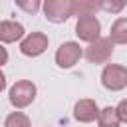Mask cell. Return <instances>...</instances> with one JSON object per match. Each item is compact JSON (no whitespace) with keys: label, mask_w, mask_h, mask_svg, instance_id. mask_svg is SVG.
I'll return each instance as SVG.
<instances>
[{"label":"cell","mask_w":127,"mask_h":127,"mask_svg":"<svg viewBox=\"0 0 127 127\" xmlns=\"http://www.w3.org/2000/svg\"><path fill=\"white\" fill-rule=\"evenodd\" d=\"M16 2V6L20 8V10H24L26 14H36L38 10H40V4L44 2V0H14Z\"/></svg>","instance_id":"cell-15"},{"label":"cell","mask_w":127,"mask_h":127,"mask_svg":"<svg viewBox=\"0 0 127 127\" xmlns=\"http://www.w3.org/2000/svg\"><path fill=\"white\" fill-rule=\"evenodd\" d=\"M97 125L99 127H119L121 125V119H119L115 107H103V109H99Z\"/></svg>","instance_id":"cell-12"},{"label":"cell","mask_w":127,"mask_h":127,"mask_svg":"<svg viewBox=\"0 0 127 127\" xmlns=\"http://www.w3.org/2000/svg\"><path fill=\"white\" fill-rule=\"evenodd\" d=\"M101 83L109 91H121L127 87V67L119 64H105L101 71Z\"/></svg>","instance_id":"cell-3"},{"label":"cell","mask_w":127,"mask_h":127,"mask_svg":"<svg viewBox=\"0 0 127 127\" xmlns=\"http://www.w3.org/2000/svg\"><path fill=\"white\" fill-rule=\"evenodd\" d=\"M109 40L113 44H127V18H117L113 24H111V30H109Z\"/></svg>","instance_id":"cell-11"},{"label":"cell","mask_w":127,"mask_h":127,"mask_svg":"<svg viewBox=\"0 0 127 127\" xmlns=\"http://www.w3.org/2000/svg\"><path fill=\"white\" fill-rule=\"evenodd\" d=\"M44 16L52 24H62L73 16V0H44Z\"/></svg>","instance_id":"cell-1"},{"label":"cell","mask_w":127,"mask_h":127,"mask_svg":"<svg viewBox=\"0 0 127 127\" xmlns=\"http://www.w3.org/2000/svg\"><path fill=\"white\" fill-rule=\"evenodd\" d=\"M101 10L99 0H73V16H95V12Z\"/></svg>","instance_id":"cell-10"},{"label":"cell","mask_w":127,"mask_h":127,"mask_svg":"<svg viewBox=\"0 0 127 127\" xmlns=\"http://www.w3.org/2000/svg\"><path fill=\"white\" fill-rule=\"evenodd\" d=\"M99 115V107L93 99H79L73 105V117L79 123H91Z\"/></svg>","instance_id":"cell-8"},{"label":"cell","mask_w":127,"mask_h":127,"mask_svg":"<svg viewBox=\"0 0 127 127\" xmlns=\"http://www.w3.org/2000/svg\"><path fill=\"white\" fill-rule=\"evenodd\" d=\"M75 36L81 40V42H95L99 36H101V24L95 16H83V18H77V24H75Z\"/></svg>","instance_id":"cell-7"},{"label":"cell","mask_w":127,"mask_h":127,"mask_svg":"<svg viewBox=\"0 0 127 127\" xmlns=\"http://www.w3.org/2000/svg\"><path fill=\"white\" fill-rule=\"evenodd\" d=\"M4 127H30V119L22 111H14V113H10L6 117Z\"/></svg>","instance_id":"cell-13"},{"label":"cell","mask_w":127,"mask_h":127,"mask_svg":"<svg viewBox=\"0 0 127 127\" xmlns=\"http://www.w3.org/2000/svg\"><path fill=\"white\" fill-rule=\"evenodd\" d=\"M111 54H113V42L109 38H97L95 42H89V46L85 48L83 56L89 64H107L111 60Z\"/></svg>","instance_id":"cell-4"},{"label":"cell","mask_w":127,"mask_h":127,"mask_svg":"<svg viewBox=\"0 0 127 127\" xmlns=\"http://www.w3.org/2000/svg\"><path fill=\"white\" fill-rule=\"evenodd\" d=\"M24 38V26L14 22V20H4L0 22V42L4 44H14Z\"/></svg>","instance_id":"cell-9"},{"label":"cell","mask_w":127,"mask_h":127,"mask_svg":"<svg viewBox=\"0 0 127 127\" xmlns=\"http://www.w3.org/2000/svg\"><path fill=\"white\" fill-rule=\"evenodd\" d=\"M4 87H6V75H4L2 69H0V93L4 91Z\"/></svg>","instance_id":"cell-18"},{"label":"cell","mask_w":127,"mask_h":127,"mask_svg":"<svg viewBox=\"0 0 127 127\" xmlns=\"http://www.w3.org/2000/svg\"><path fill=\"white\" fill-rule=\"evenodd\" d=\"M81 56H83V50L77 42H64L56 52V64L62 69H69L79 62Z\"/></svg>","instance_id":"cell-5"},{"label":"cell","mask_w":127,"mask_h":127,"mask_svg":"<svg viewBox=\"0 0 127 127\" xmlns=\"http://www.w3.org/2000/svg\"><path fill=\"white\" fill-rule=\"evenodd\" d=\"M8 99L16 109H24L36 99V85L30 79H20L10 87Z\"/></svg>","instance_id":"cell-2"},{"label":"cell","mask_w":127,"mask_h":127,"mask_svg":"<svg viewBox=\"0 0 127 127\" xmlns=\"http://www.w3.org/2000/svg\"><path fill=\"white\" fill-rule=\"evenodd\" d=\"M6 62H8V52H6L4 46H0V67H2Z\"/></svg>","instance_id":"cell-17"},{"label":"cell","mask_w":127,"mask_h":127,"mask_svg":"<svg viewBox=\"0 0 127 127\" xmlns=\"http://www.w3.org/2000/svg\"><path fill=\"white\" fill-rule=\"evenodd\" d=\"M115 111H117V115H119L121 123H127V99H121V101L117 103Z\"/></svg>","instance_id":"cell-16"},{"label":"cell","mask_w":127,"mask_h":127,"mask_svg":"<svg viewBox=\"0 0 127 127\" xmlns=\"http://www.w3.org/2000/svg\"><path fill=\"white\" fill-rule=\"evenodd\" d=\"M48 50V36L44 32H32L22 38L20 42V52L28 58H38Z\"/></svg>","instance_id":"cell-6"},{"label":"cell","mask_w":127,"mask_h":127,"mask_svg":"<svg viewBox=\"0 0 127 127\" xmlns=\"http://www.w3.org/2000/svg\"><path fill=\"white\" fill-rule=\"evenodd\" d=\"M99 4H101V10H105L109 14H119L125 8L127 0H99Z\"/></svg>","instance_id":"cell-14"}]
</instances>
